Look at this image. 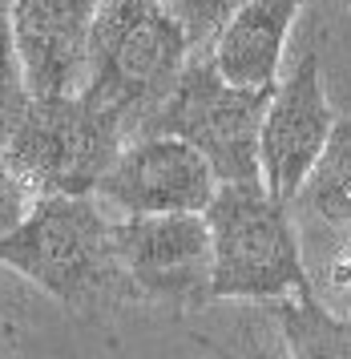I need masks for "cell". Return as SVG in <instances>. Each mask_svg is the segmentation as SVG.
<instances>
[{
  "label": "cell",
  "instance_id": "cell-5",
  "mask_svg": "<svg viewBox=\"0 0 351 359\" xmlns=\"http://www.w3.org/2000/svg\"><path fill=\"white\" fill-rule=\"evenodd\" d=\"M271 89L226 81L210 53L198 49L138 133H178L206 158L218 182H251L258 178V130Z\"/></svg>",
  "mask_w": 351,
  "mask_h": 359
},
{
  "label": "cell",
  "instance_id": "cell-17",
  "mask_svg": "<svg viewBox=\"0 0 351 359\" xmlns=\"http://www.w3.org/2000/svg\"><path fill=\"white\" fill-rule=\"evenodd\" d=\"M303 4H307V0H303Z\"/></svg>",
  "mask_w": 351,
  "mask_h": 359
},
{
  "label": "cell",
  "instance_id": "cell-12",
  "mask_svg": "<svg viewBox=\"0 0 351 359\" xmlns=\"http://www.w3.org/2000/svg\"><path fill=\"white\" fill-rule=\"evenodd\" d=\"M271 319L279 323L287 351L299 359H351V315L327 307L315 287L287 299L267 303Z\"/></svg>",
  "mask_w": 351,
  "mask_h": 359
},
{
  "label": "cell",
  "instance_id": "cell-15",
  "mask_svg": "<svg viewBox=\"0 0 351 359\" xmlns=\"http://www.w3.org/2000/svg\"><path fill=\"white\" fill-rule=\"evenodd\" d=\"M25 85H20V73H16V57H13V33L0 29V105L8 97H16Z\"/></svg>",
  "mask_w": 351,
  "mask_h": 359
},
{
  "label": "cell",
  "instance_id": "cell-10",
  "mask_svg": "<svg viewBox=\"0 0 351 359\" xmlns=\"http://www.w3.org/2000/svg\"><path fill=\"white\" fill-rule=\"evenodd\" d=\"M299 13L303 0H242L210 41V61L226 81L271 89L283 73V53Z\"/></svg>",
  "mask_w": 351,
  "mask_h": 359
},
{
  "label": "cell",
  "instance_id": "cell-3",
  "mask_svg": "<svg viewBox=\"0 0 351 359\" xmlns=\"http://www.w3.org/2000/svg\"><path fill=\"white\" fill-rule=\"evenodd\" d=\"M190 36L166 0H101L89 41L85 97L142 130L190 61Z\"/></svg>",
  "mask_w": 351,
  "mask_h": 359
},
{
  "label": "cell",
  "instance_id": "cell-6",
  "mask_svg": "<svg viewBox=\"0 0 351 359\" xmlns=\"http://www.w3.org/2000/svg\"><path fill=\"white\" fill-rule=\"evenodd\" d=\"M117 259L138 299L166 307H202L210 299V226L202 210L121 214L113 222Z\"/></svg>",
  "mask_w": 351,
  "mask_h": 359
},
{
  "label": "cell",
  "instance_id": "cell-16",
  "mask_svg": "<svg viewBox=\"0 0 351 359\" xmlns=\"http://www.w3.org/2000/svg\"><path fill=\"white\" fill-rule=\"evenodd\" d=\"M13 4H16V0H0V29H8V17H13Z\"/></svg>",
  "mask_w": 351,
  "mask_h": 359
},
{
  "label": "cell",
  "instance_id": "cell-4",
  "mask_svg": "<svg viewBox=\"0 0 351 359\" xmlns=\"http://www.w3.org/2000/svg\"><path fill=\"white\" fill-rule=\"evenodd\" d=\"M202 214L214 250L210 299L274 303L315 287L291 202L274 198L258 178L218 182Z\"/></svg>",
  "mask_w": 351,
  "mask_h": 359
},
{
  "label": "cell",
  "instance_id": "cell-9",
  "mask_svg": "<svg viewBox=\"0 0 351 359\" xmlns=\"http://www.w3.org/2000/svg\"><path fill=\"white\" fill-rule=\"evenodd\" d=\"M101 0H16L8 33L20 85L32 97H73L85 89L89 41Z\"/></svg>",
  "mask_w": 351,
  "mask_h": 359
},
{
  "label": "cell",
  "instance_id": "cell-11",
  "mask_svg": "<svg viewBox=\"0 0 351 359\" xmlns=\"http://www.w3.org/2000/svg\"><path fill=\"white\" fill-rule=\"evenodd\" d=\"M295 222H323L351 230V114L336 117L331 137L303 178L299 194L291 198Z\"/></svg>",
  "mask_w": 351,
  "mask_h": 359
},
{
  "label": "cell",
  "instance_id": "cell-8",
  "mask_svg": "<svg viewBox=\"0 0 351 359\" xmlns=\"http://www.w3.org/2000/svg\"><path fill=\"white\" fill-rule=\"evenodd\" d=\"M218 190L210 162L178 133H138L117 149L93 194L117 214L206 210Z\"/></svg>",
  "mask_w": 351,
  "mask_h": 359
},
{
  "label": "cell",
  "instance_id": "cell-7",
  "mask_svg": "<svg viewBox=\"0 0 351 359\" xmlns=\"http://www.w3.org/2000/svg\"><path fill=\"white\" fill-rule=\"evenodd\" d=\"M331 126H336V114L323 85V61L315 49H307L291 65L287 77L274 81L271 89L263 130H258V182L274 198L291 202L327 146Z\"/></svg>",
  "mask_w": 351,
  "mask_h": 359
},
{
  "label": "cell",
  "instance_id": "cell-14",
  "mask_svg": "<svg viewBox=\"0 0 351 359\" xmlns=\"http://www.w3.org/2000/svg\"><path fill=\"white\" fill-rule=\"evenodd\" d=\"M29 202H32V194L25 190V182L16 178V170L8 165L4 149H0V234H4V230H13L16 222L25 218Z\"/></svg>",
  "mask_w": 351,
  "mask_h": 359
},
{
  "label": "cell",
  "instance_id": "cell-2",
  "mask_svg": "<svg viewBox=\"0 0 351 359\" xmlns=\"http://www.w3.org/2000/svg\"><path fill=\"white\" fill-rule=\"evenodd\" d=\"M126 142L121 117L85 93L32 97L20 89L0 105V149L32 198L93 194Z\"/></svg>",
  "mask_w": 351,
  "mask_h": 359
},
{
  "label": "cell",
  "instance_id": "cell-13",
  "mask_svg": "<svg viewBox=\"0 0 351 359\" xmlns=\"http://www.w3.org/2000/svg\"><path fill=\"white\" fill-rule=\"evenodd\" d=\"M166 4L178 13L182 29L190 36V49L198 53V49H210L214 33L223 29V20L239 8L242 0H166Z\"/></svg>",
  "mask_w": 351,
  "mask_h": 359
},
{
  "label": "cell",
  "instance_id": "cell-1",
  "mask_svg": "<svg viewBox=\"0 0 351 359\" xmlns=\"http://www.w3.org/2000/svg\"><path fill=\"white\" fill-rule=\"evenodd\" d=\"M0 266L73 311L138 299L117 259L113 218L97 194L32 198L25 218L0 234Z\"/></svg>",
  "mask_w": 351,
  "mask_h": 359
}]
</instances>
